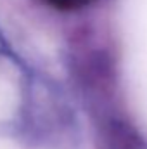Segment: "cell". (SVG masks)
<instances>
[{
  "instance_id": "6da1fadb",
  "label": "cell",
  "mask_w": 147,
  "mask_h": 149,
  "mask_svg": "<svg viewBox=\"0 0 147 149\" xmlns=\"http://www.w3.org/2000/svg\"><path fill=\"white\" fill-rule=\"evenodd\" d=\"M50 7L59 9V10H76L81 9L83 5H87L92 0H45Z\"/></svg>"
}]
</instances>
